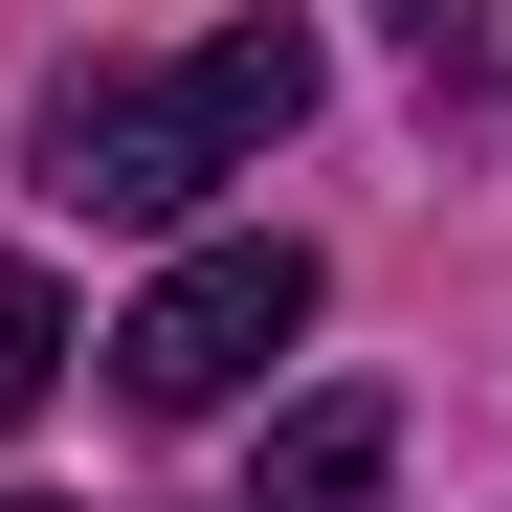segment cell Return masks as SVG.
Instances as JSON below:
<instances>
[{
    "mask_svg": "<svg viewBox=\"0 0 512 512\" xmlns=\"http://www.w3.org/2000/svg\"><path fill=\"white\" fill-rule=\"evenodd\" d=\"M312 112V23H223V45H179V67H67L45 90V201L67 223H179L201 179H245Z\"/></svg>",
    "mask_w": 512,
    "mask_h": 512,
    "instance_id": "6da1fadb",
    "label": "cell"
},
{
    "mask_svg": "<svg viewBox=\"0 0 512 512\" xmlns=\"http://www.w3.org/2000/svg\"><path fill=\"white\" fill-rule=\"evenodd\" d=\"M290 334H312V245H290V223L179 245V268L134 290V334H112V401H134V423H223L245 379L290 357Z\"/></svg>",
    "mask_w": 512,
    "mask_h": 512,
    "instance_id": "7a4b0ae2",
    "label": "cell"
},
{
    "mask_svg": "<svg viewBox=\"0 0 512 512\" xmlns=\"http://www.w3.org/2000/svg\"><path fill=\"white\" fill-rule=\"evenodd\" d=\"M379 468H401V401H357V379H334V401H290V423H268L245 512H379Z\"/></svg>",
    "mask_w": 512,
    "mask_h": 512,
    "instance_id": "3957f363",
    "label": "cell"
},
{
    "mask_svg": "<svg viewBox=\"0 0 512 512\" xmlns=\"http://www.w3.org/2000/svg\"><path fill=\"white\" fill-rule=\"evenodd\" d=\"M45 379H67V290H45V268H0V423H23Z\"/></svg>",
    "mask_w": 512,
    "mask_h": 512,
    "instance_id": "277c9868",
    "label": "cell"
},
{
    "mask_svg": "<svg viewBox=\"0 0 512 512\" xmlns=\"http://www.w3.org/2000/svg\"><path fill=\"white\" fill-rule=\"evenodd\" d=\"M0 512H45V490H0Z\"/></svg>",
    "mask_w": 512,
    "mask_h": 512,
    "instance_id": "5b68a950",
    "label": "cell"
}]
</instances>
